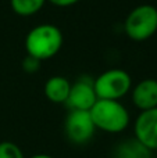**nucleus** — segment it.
Returning a JSON list of instances; mask_svg holds the SVG:
<instances>
[{
	"label": "nucleus",
	"mask_w": 157,
	"mask_h": 158,
	"mask_svg": "<svg viewBox=\"0 0 157 158\" xmlns=\"http://www.w3.org/2000/svg\"><path fill=\"white\" fill-rule=\"evenodd\" d=\"M63 33L53 24H40L28 32L25 38L27 56L45 61L54 57L63 46Z\"/></svg>",
	"instance_id": "obj_1"
},
{
	"label": "nucleus",
	"mask_w": 157,
	"mask_h": 158,
	"mask_svg": "<svg viewBox=\"0 0 157 158\" xmlns=\"http://www.w3.org/2000/svg\"><path fill=\"white\" fill-rule=\"evenodd\" d=\"M89 111L96 129L107 133H120L129 125V112L118 100L97 98Z\"/></svg>",
	"instance_id": "obj_2"
},
{
	"label": "nucleus",
	"mask_w": 157,
	"mask_h": 158,
	"mask_svg": "<svg viewBox=\"0 0 157 158\" xmlns=\"http://www.w3.org/2000/svg\"><path fill=\"white\" fill-rule=\"evenodd\" d=\"M125 33L135 42L150 39L157 32V8L152 4H141L135 7L124 24Z\"/></svg>",
	"instance_id": "obj_3"
},
{
	"label": "nucleus",
	"mask_w": 157,
	"mask_h": 158,
	"mask_svg": "<svg viewBox=\"0 0 157 158\" xmlns=\"http://www.w3.org/2000/svg\"><path fill=\"white\" fill-rule=\"evenodd\" d=\"M97 98L120 100L132 89V79L124 69L113 68L104 71L93 81Z\"/></svg>",
	"instance_id": "obj_4"
},
{
	"label": "nucleus",
	"mask_w": 157,
	"mask_h": 158,
	"mask_svg": "<svg viewBox=\"0 0 157 158\" xmlns=\"http://www.w3.org/2000/svg\"><path fill=\"white\" fill-rule=\"evenodd\" d=\"M96 126L91 117V111L71 110L64 122V132L70 142L83 144L93 137Z\"/></svg>",
	"instance_id": "obj_5"
},
{
	"label": "nucleus",
	"mask_w": 157,
	"mask_h": 158,
	"mask_svg": "<svg viewBox=\"0 0 157 158\" xmlns=\"http://www.w3.org/2000/svg\"><path fill=\"white\" fill-rule=\"evenodd\" d=\"M97 101V94L95 92L93 81L91 79H78L71 85L68 98L66 103L71 110H85L89 111Z\"/></svg>",
	"instance_id": "obj_6"
},
{
	"label": "nucleus",
	"mask_w": 157,
	"mask_h": 158,
	"mask_svg": "<svg viewBox=\"0 0 157 158\" xmlns=\"http://www.w3.org/2000/svg\"><path fill=\"white\" fill-rule=\"evenodd\" d=\"M135 137L150 150H157V107L142 111L135 122Z\"/></svg>",
	"instance_id": "obj_7"
},
{
	"label": "nucleus",
	"mask_w": 157,
	"mask_h": 158,
	"mask_svg": "<svg viewBox=\"0 0 157 158\" xmlns=\"http://www.w3.org/2000/svg\"><path fill=\"white\" fill-rule=\"evenodd\" d=\"M132 101L141 111L157 107V81L152 78L142 79L132 89Z\"/></svg>",
	"instance_id": "obj_8"
},
{
	"label": "nucleus",
	"mask_w": 157,
	"mask_h": 158,
	"mask_svg": "<svg viewBox=\"0 0 157 158\" xmlns=\"http://www.w3.org/2000/svg\"><path fill=\"white\" fill-rule=\"evenodd\" d=\"M114 158H152V150L147 148L136 137L125 139L116 146L113 151Z\"/></svg>",
	"instance_id": "obj_9"
},
{
	"label": "nucleus",
	"mask_w": 157,
	"mask_h": 158,
	"mask_svg": "<svg viewBox=\"0 0 157 158\" xmlns=\"http://www.w3.org/2000/svg\"><path fill=\"white\" fill-rule=\"evenodd\" d=\"M70 90H71V83L64 77H52L47 79L45 83V96L49 98L52 103L61 104L66 103L68 98Z\"/></svg>",
	"instance_id": "obj_10"
},
{
	"label": "nucleus",
	"mask_w": 157,
	"mask_h": 158,
	"mask_svg": "<svg viewBox=\"0 0 157 158\" xmlns=\"http://www.w3.org/2000/svg\"><path fill=\"white\" fill-rule=\"evenodd\" d=\"M46 0H10L13 11L17 15L31 17L42 10Z\"/></svg>",
	"instance_id": "obj_11"
},
{
	"label": "nucleus",
	"mask_w": 157,
	"mask_h": 158,
	"mask_svg": "<svg viewBox=\"0 0 157 158\" xmlns=\"http://www.w3.org/2000/svg\"><path fill=\"white\" fill-rule=\"evenodd\" d=\"M0 158H24V153L15 143L0 142Z\"/></svg>",
	"instance_id": "obj_12"
},
{
	"label": "nucleus",
	"mask_w": 157,
	"mask_h": 158,
	"mask_svg": "<svg viewBox=\"0 0 157 158\" xmlns=\"http://www.w3.org/2000/svg\"><path fill=\"white\" fill-rule=\"evenodd\" d=\"M40 63H42V61L36 60V58L31 57V56H27V57L24 58V61H22V68H24L25 72H29V74H32V72H36L39 69V67H40Z\"/></svg>",
	"instance_id": "obj_13"
},
{
	"label": "nucleus",
	"mask_w": 157,
	"mask_h": 158,
	"mask_svg": "<svg viewBox=\"0 0 157 158\" xmlns=\"http://www.w3.org/2000/svg\"><path fill=\"white\" fill-rule=\"evenodd\" d=\"M46 2L52 3L53 6H57V7H70V6L77 4L81 0H46Z\"/></svg>",
	"instance_id": "obj_14"
},
{
	"label": "nucleus",
	"mask_w": 157,
	"mask_h": 158,
	"mask_svg": "<svg viewBox=\"0 0 157 158\" xmlns=\"http://www.w3.org/2000/svg\"><path fill=\"white\" fill-rule=\"evenodd\" d=\"M29 158H53V157L49 156V154H35V156H32Z\"/></svg>",
	"instance_id": "obj_15"
}]
</instances>
